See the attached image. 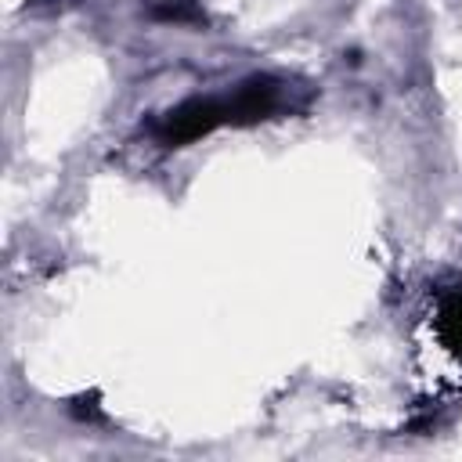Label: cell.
<instances>
[{
  "label": "cell",
  "mask_w": 462,
  "mask_h": 462,
  "mask_svg": "<svg viewBox=\"0 0 462 462\" xmlns=\"http://www.w3.org/2000/svg\"><path fill=\"white\" fill-rule=\"evenodd\" d=\"M310 105V90L285 79V76H249L242 83H235L231 90L220 94H202V97H188L166 112H159L148 126L152 141L159 148H188L199 137H209L217 130L227 126H256V123H271L292 112H303Z\"/></svg>",
  "instance_id": "cell-1"
},
{
  "label": "cell",
  "mask_w": 462,
  "mask_h": 462,
  "mask_svg": "<svg viewBox=\"0 0 462 462\" xmlns=\"http://www.w3.org/2000/svg\"><path fill=\"white\" fill-rule=\"evenodd\" d=\"M433 328H437V339L440 346L462 361V282H451L437 292V303H433Z\"/></svg>",
  "instance_id": "cell-2"
}]
</instances>
